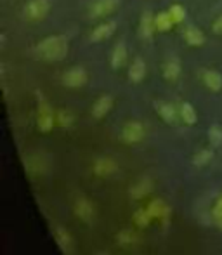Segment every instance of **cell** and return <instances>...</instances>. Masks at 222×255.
I'll return each mask as SVG.
<instances>
[{"label": "cell", "instance_id": "1", "mask_svg": "<svg viewBox=\"0 0 222 255\" xmlns=\"http://www.w3.org/2000/svg\"><path fill=\"white\" fill-rule=\"evenodd\" d=\"M68 49H70V44L64 35H49L35 45L33 54L42 61L56 63V61H63L66 57Z\"/></svg>", "mask_w": 222, "mask_h": 255}, {"label": "cell", "instance_id": "2", "mask_svg": "<svg viewBox=\"0 0 222 255\" xmlns=\"http://www.w3.org/2000/svg\"><path fill=\"white\" fill-rule=\"evenodd\" d=\"M56 124V113L44 94L37 92V128L44 134L51 132Z\"/></svg>", "mask_w": 222, "mask_h": 255}, {"label": "cell", "instance_id": "3", "mask_svg": "<svg viewBox=\"0 0 222 255\" xmlns=\"http://www.w3.org/2000/svg\"><path fill=\"white\" fill-rule=\"evenodd\" d=\"M51 12V0H28L23 5V16L28 21H42Z\"/></svg>", "mask_w": 222, "mask_h": 255}, {"label": "cell", "instance_id": "4", "mask_svg": "<svg viewBox=\"0 0 222 255\" xmlns=\"http://www.w3.org/2000/svg\"><path fill=\"white\" fill-rule=\"evenodd\" d=\"M144 137H146V127L139 120L127 122L120 132V139L125 144H137Z\"/></svg>", "mask_w": 222, "mask_h": 255}, {"label": "cell", "instance_id": "5", "mask_svg": "<svg viewBox=\"0 0 222 255\" xmlns=\"http://www.w3.org/2000/svg\"><path fill=\"white\" fill-rule=\"evenodd\" d=\"M61 82H63V85L66 89H82L89 82L87 70L82 66L68 68L63 73V77H61Z\"/></svg>", "mask_w": 222, "mask_h": 255}, {"label": "cell", "instance_id": "6", "mask_svg": "<svg viewBox=\"0 0 222 255\" xmlns=\"http://www.w3.org/2000/svg\"><path fill=\"white\" fill-rule=\"evenodd\" d=\"M120 0H92L89 3V17L92 19H101V17H106L110 14H113L116 10Z\"/></svg>", "mask_w": 222, "mask_h": 255}, {"label": "cell", "instance_id": "7", "mask_svg": "<svg viewBox=\"0 0 222 255\" xmlns=\"http://www.w3.org/2000/svg\"><path fill=\"white\" fill-rule=\"evenodd\" d=\"M127 59H128V51H127V45L125 42H116L114 47L111 49V54H110V64L113 70H121V68L127 64Z\"/></svg>", "mask_w": 222, "mask_h": 255}, {"label": "cell", "instance_id": "8", "mask_svg": "<svg viewBox=\"0 0 222 255\" xmlns=\"http://www.w3.org/2000/svg\"><path fill=\"white\" fill-rule=\"evenodd\" d=\"M155 110L158 113V117L162 118L165 124H175L179 120V108H175L172 103L167 101H156L155 103Z\"/></svg>", "mask_w": 222, "mask_h": 255}, {"label": "cell", "instance_id": "9", "mask_svg": "<svg viewBox=\"0 0 222 255\" xmlns=\"http://www.w3.org/2000/svg\"><path fill=\"white\" fill-rule=\"evenodd\" d=\"M155 31H156L155 16L146 10V12L141 16V19H139V37L144 38V40H151Z\"/></svg>", "mask_w": 222, "mask_h": 255}, {"label": "cell", "instance_id": "10", "mask_svg": "<svg viewBox=\"0 0 222 255\" xmlns=\"http://www.w3.org/2000/svg\"><path fill=\"white\" fill-rule=\"evenodd\" d=\"M114 30H116V21H103L101 24H98V26L92 30L91 33V40L92 42H103L106 40V38H110L111 35L114 33Z\"/></svg>", "mask_w": 222, "mask_h": 255}, {"label": "cell", "instance_id": "11", "mask_svg": "<svg viewBox=\"0 0 222 255\" xmlns=\"http://www.w3.org/2000/svg\"><path fill=\"white\" fill-rule=\"evenodd\" d=\"M113 96H101V98L98 99L94 104H92V117L96 118V120H101V118H105L106 115L111 111V108H113Z\"/></svg>", "mask_w": 222, "mask_h": 255}, {"label": "cell", "instance_id": "12", "mask_svg": "<svg viewBox=\"0 0 222 255\" xmlns=\"http://www.w3.org/2000/svg\"><path fill=\"white\" fill-rule=\"evenodd\" d=\"M202 82L209 91H212V92L222 91V75L217 70H203Z\"/></svg>", "mask_w": 222, "mask_h": 255}, {"label": "cell", "instance_id": "13", "mask_svg": "<svg viewBox=\"0 0 222 255\" xmlns=\"http://www.w3.org/2000/svg\"><path fill=\"white\" fill-rule=\"evenodd\" d=\"M146 71H148V68H146L144 59L142 57H135L130 63V66H128V78H130L132 84H141L146 77Z\"/></svg>", "mask_w": 222, "mask_h": 255}, {"label": "cell", "instance_id": "14", "mask_svg": "<svg viewBox=\"0 0 222 255\" xmlns=\"http://www.w3.org/2000/svg\"><path fill=\"white\" fill-rule=\"evenodd\" d=\"M116 161L111 160V158H98L94 161V172L99 177H110V175L116 174Z\"/></svg>", "mask_w": 222, "mask_h": 255}, {"label": "cell", "instance_id": "15", "mask_svg": "<svg viewBox=\"0 0 222 255\" xmlns=\"http://www.w3.org/2000/svg\"><path fill=\"white\" fill-rule=\"evenodd\" d=\"M184 40L189 47H202L207 42V37L198 26H188L184 30Z\"/></svg>", "mask_w": 222, "mask_h": 255}, {"label": "cell", "instance_id": "16", "mask_svg": "<svg viewBox=\"0 0 222 255\" xmlns=\"http://www.w3.org/2000/svg\"><path fill=\"white\" fill-rule=\"evenodd\" d=\"M181 63H179L175 57H170V59H167L165 63L162 64V75L163 78L168 82H175L179 77H181Z\"/></svg>", "mask_w": 222, "mask_h": 255}, {"label": "cell", "instance_id": "17", "mask_svg": "<svg viewBox=\"0 0 222 255\" xmlns=\"http://www.w3.org/2000/svg\"><path fill=\"white\" fill-rule=\"evenodd\" d=\"M75 214H77L78 219L85 222H91L92 221V215H94V207L92 203L89 202L87 198H78L75 202Z\"/></svg>", "mask_w": 222, "mask_h": 255}, {"label": "cell", "instance_id": "18", "mask_svg": "<svg viewBox=\"0 0 222 255\" xmlns=\"http://www.w3.org/2000/svg\"><path fill=\"white\" fill-rule=\"evenodd\" d=\"M177 108H179V118H181V120L184 122V124L195 125L196 122H198V113H196L195 106H193L191 103L182 101Z\"/></svg>", "mask_w": 222, "mask_h": 255}, {"label": "cell", "instance_id": "19", "mask_svg": "<svg viewBox=\"0 0 222 255\" xmlns=\"http://www.w3.org/2000/svg\"><path fill=\"white\" fill-rule=\"evenodd\" d=\"M155 24H156V31L167 33V31L172 30V26H174L175 23L170 17V14H168V10H160V12L155 16Z\"/></svg>", "mask_w": 222, "mask_h": 255}, {"label": "cell", "instance_id": "20", "mask_svg": "<svg viewBox=\"0 0 222 255\" xmlns=\"http://www.w3.org/2000/svg\"><path fill=\"white\" fill-rule=\"evenodd\" d=\"M56 242L59 243V247L63 249V252H71L73 249V238L70 236V233L64 228H56Z\"/></svg>", "mask_w": 222, "mask_h": 255}, {"label": "cell", "instance_id": "21", "mask_svg": "<svg viewBox=\"0 0 222 255\" xmlns=\"http://www.w3.org/2000/svg\"><path fill=\"white\" fill-rule=\"evenodd\" d=\"M73 122H75V117H73V113H71V111H68V110H59V111L56 113V124L59 125V127L70 128L71 125H73Z\"/></svg>", "mask_w": 222, "mask_h": 255}, {"label": "cell", "instance_id": "22", "mask_svg": "<svg viewBox=\"0 0 222 255\" xmlns=\"http://www.w3.org/2000/svg\"><path fill=\"white\" fill-rule=\"evenodd\" d=\"M212 158H214L212 149H200V151L193 156V163H195L196 167H205V165H209L210 161H212Z\"/></svg>", "mask_w": 222, "mask_h": 255}, {"label": "cell", "instance_id": "23", "mask_svg": "<svg viewBox=\"0 0 222 255\" xmlns=\"http://www.w3.org/2000/svg\"><path fill=\"white\" fill-rule=\"evenodd\" d=\"M168 14H170V17L174 19L175 24H181L182 21L186 19V9L181 3H172V5L168 7Z\"/></svg>", "mask_w": 222, "mask_h": 255}, {"label": "cell", "instance_id": "24", "mask_svg": "<svg viewBox=\"0 0 222 255\" xmlns=\"http://www.w3.org/2000/svg\"><path fill=\"white\" fill-rule=\"evenodd\" d=\"M209 141L214 148H221L222 146V127L221 125H212L209 128Z\"/></svg>", "mask_w": 222, "mask_h": 255}, {"label": "cell", "instance_id": "25", "mask_svg": "<svg viewBox=\"0 0 222 255\" xmlns=\"http://www.w3.org/2000/svg\"><path fill=\"white\" fill-rule=\"evenodd\" d=\"M40 156H31L30 160H26V170L31 172L33 175H38L44 172V163H40Z\"/></svg>", "mask_w": 222, "mask_h": 255}, {"label": "cell", "instance_id": "26", "mask_svg": "<svg viewBox=\"0 0 222 255\" xmlns=\"http://www.w3.org/2000/svg\"><path fill=\"white\" fill-rule=\"evenodd\" d=\"M148 212H149V215H151V217H163V215L168 214V208L163 205V202L156 200V202H153L151 205H149Z\"/></svg>", "mask_w": 222, "mask_h": 255}, {"label": "cell", "instance_id": "27", "mask_svg": "<svg viewBox=\"0 0 222 255\" xmlns=\"http://www.w3.org/2000/svg\"><path fill=\"white\" fill-rule=\"evenodd\" d=\"M146 188H151V182L148 181V179H144V181L141 182L139 186H135V188H132V196L134 198H137V196H142V195H146V193L149 191V189H146Z\"/></svg>", "mask_w": 222, "mask_h": 255}, {"label": "cell", "instance_id": "28", "mask_svg": "<svg viewBox=\"0 0 222 255\" xmlns=\"http://www.w3.org/2000/svg\"><path fill=\"white\" fill-rule=\"evenodd\" d=\"M135 217V222H137L141 228H144V226H148V222L151 221V215H149L148 210H141V212H135L134 214Z\"/></svg>", "mask_w": 222, "mask_h": 255}, {"label": "cell", "instance_id": "29", "mask_svg": "<svg viewBox=\"0 0 222 255\" xmlns=\"http://www.w3.org/2000/svg\"><path fill=\"white\" fill-rule=\"evenodd\" d=\"M135 240H137V236H135L132 231H121L120 235H118V242L123 243V245H130V243H134Z\"/></svg>", "mask_w": 222, "mask_h": 255}, {"label": "cell", "instance_id": "30", "mask_svg": "<svg viewBox=\"0 0 222 255\" xmlns=\"http://www.w3.org/2000/svg\"><path fill=\"white\" fill-rule=\"evenodd\" d=\"M212 30H214V33L222 35V14L212 23Z\"/></svg>", "mask_w": 222, "mask_h": 255}, {"label": "cell", "instance_id": "31", "mask_svg": "<svg viewBox=\"0 0 222 255\" xmlns=\"http://www.w3.org/2000/svg\"><path fill=\"white\" fill-rule=\"evenodd\" d=\"M98 255H108V254H98Z\"/></svg>", "mask_w": 222, "mask_h": 255}, {"label": "cell", "instance_id": "32", "mask_svg": "<svg viewBox=\"0 0 222 255\" xmlns=\"http://www.w3.org/2000/svg\"><path fill=\"white\" fill-rule=\"evenodd\" d=\"M219 207H222V200H221V203H219Z\"/></svg>", "mask_w": 222, "mask_h": 255}]
</instances>
